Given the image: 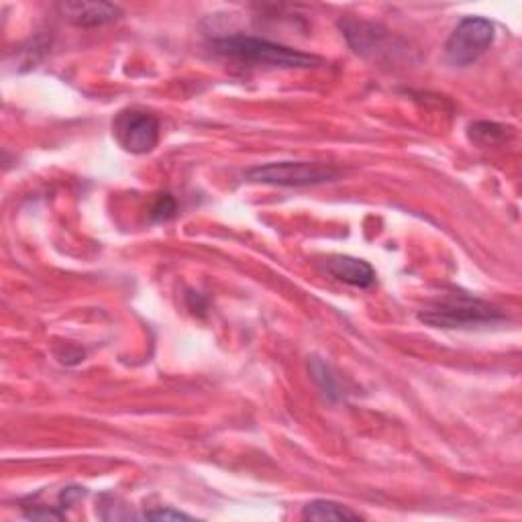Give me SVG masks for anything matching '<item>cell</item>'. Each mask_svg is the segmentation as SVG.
<instances>
[{
    "instance_id": "1",
    "label": "cell",
    "mask_w": 522,
    "mask_h": 522,
    "mask_svg": "<svg viewBox=\"0 0 522 522\" xmlns=\"http://www.w3.org/2000/svg\"><path fill=\"white\" fill-rule=\"evenodd\" d=\"M213 49L219 56L255 64V66H272V68H312L319 66L321 58L304 54V51L272 43L261 37L251 35H229L213 41Z\"/></svg>"
},
{
    "instance_id": "2",
    "label": "cell",
    "mask_w": 522,
    "mask_h": 522,
    "mask_svg": "<svg viewBox=\"0 0 522 522\" xmlns=\"http://www.w3.org/2000/svg\"><path fill=\"white\" fill-rule=\"evenodd\" d=\"M502 310L467 294H451L419 312V321L435 329H469L502 321Z\"/></svg>"
},
{
    "instance_id": "3",
    "label": "cell",
    "mask_w": 522,
    "mask_h": 522,
    "mask_svg": "<svg viewBox=\"0 0 522 522\" xmlns=\"http://www.w3.org/2000/svg\"><path fill=\"white\" fill-rule=\"evenodd\" d=\"M496 27L484 17H465L457 23L445 43V58L451 66L465 68L478 62L494 43Z\"/></svg>"
},
{
    "instance_id": "4",
    "label": "cell",
    "mask_w": 522,
    "mask_h": 522,
    "mask_svg": "<svg viewBox=\"0 0 522 522\" xmlns=\"http://www.w3.org/2000/svg\"><path fill=\"white\" fill-rule=\"evenodd\" d=\"M339 172L331 166L310 164V162H274L266 166H255L247 170L245 178L255 184L284 186V188H304L331 182Z\"/></svg>"
},
{
    "instance_id": "5",
    "label": "cell",
    "mask_w": 522,
    "mask_h": 522,
    "mask_svg": "<svg viewBox=\"0 0 522 522\" xmlns=\"http://www.w3.org/2000/svg\"><path fill=\"white\" fill-rule=\"evenodd\" d=\"M119 145L129 153H149L160 141V121L143 111H123L113 123Z\"/></svg>"
},
{
    "instance_id": "6",
    "label": "cell",
    "mask_w": 522,
    "mask_h": 522,
    "mask_svg": "<svg viewBox=\"0 0 522 522\" xmlns=\"http://www.w3.org/2000/svg\"><path fill=\"white\" fill-rule=\"evenodd\" d=\"M325 266L333 278L353 288H372L376 284V270L365 259L351 255H331Z\"/></svg>"
},
{
    "instance_id": "7",
    "label": "cell",
    "mask_w": 522,
    "mask_h": 522,
    "mask_svg": "<svg viewBox=\"0 0 522 522\" xmlns=\"http://www.w3.org/2000/svg\"><path fill=\"white\" fill-rule=\"evenodd\" d=\"M62 15L76 27H100L117 21L123 11L113 3H64L60 5Z\"/></svg>"
},
{
    "instance_id": "8",
    "label": "cell",
    "mask_w": 522,
    "mask_h": 522,
    "mask_svg": "<svg viewBox=\"0 0 522 522\" xmlns=\"http://www.w3.org/2000/svg\"><path fill=\"white\" fill-rule=\"evenodd\" d=\"M302 516L306 520H359L361 516L351 508L333 500H312L304 506Z\"/></svg>"
},
{
    "instance_id": "9",
    "label": "cell",
    "mask_w": 522,
    "mask_h": 522,
    "mask_svg": "<svg viewBox=\"0 0 522 522\" xmlns=\"http://www.w3.org/2000/svg\"><path fill=\"white\" fill-rule=\"evenodd\" d=\"M176 211H178L176 198L170 192H162L155 196V200L149 208V217H151V221H168L176 215Z\"/></svg>"
},
{
    "instance_id": "10",
    "label": "cell",
    "mask_w": 522,
    "mask_h": 522,
    "mask_svg": "<svg viewBox=\"0 0 522 522\" xmlns=\"http://www.w3.org/2000/svg\"><path fill=\"white\" fill-rule=\"evenodd\" d=\"M143 518H149V520H190L192 516L180 512V510H174V508H162V510H151V512H145Z\"/></svg>"
},
{
    "instance_id": "11",
    "label": "cell",
    "mask_w": 522,
    "mask_h": 522,
    "mask_svg": "<svg viewBox=\"0 0 522 522\" xmlns=\"http://www.w3.org/2000/svg\"><path fill=\"white\" fill-rule=\"evenodd\" d=\"M27 518H43V520H62L64 518V512H58V510H31V512H25Z\"/></svg>"
}]
</instances>
